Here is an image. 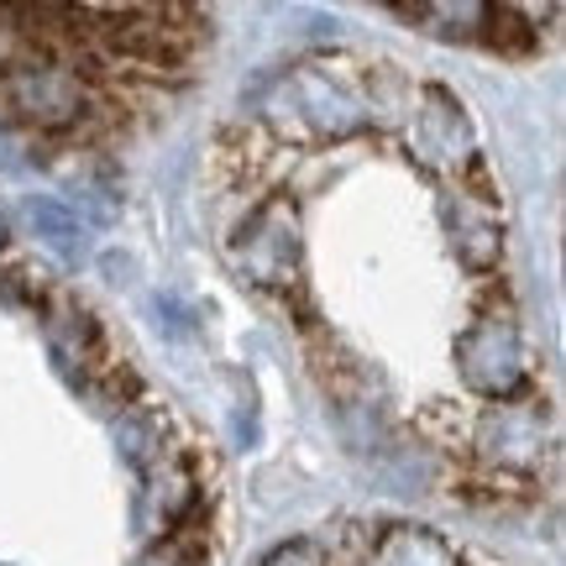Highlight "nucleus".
Returning <instances> with one entry per match:
<instances>
[{"instance_id":"2","label":"nucleus","mask_w":566,"mask_h":566,"mask_svg":"<svg viewBox=\"0 0 566 566\" xmlns=\"http://www.w3.org/2000/svg\"><path fill=\"white\" fill-rule=\"evenodd\" d=\"M384 566H457V562H451V551H446L436 535H424V530H399V535H388Z\"/></svg>"},{"instance_id":"5","label":"nucleus","mask_w":566,"mask_h":566,"mask_svg":"<svg viewBox=\"0 0 566 566\" xmlns=\"http://www.w3.org/2000/svg\"><path fill=\"white\" fill-rule=\"evenodd\" d=\"M0 237H6V226H0Z\"/></svg>"},{"instance_id":"1","label":"nucleus","mask_w":566,"mask_h":566,"mask_svg":"<svg viewBox=\"0 0 566 566\" xmlns=\"http://www.w3.org/2000/svg\"><path fill=\"white\" fill-rule=\"evenodd\" d=\"M6 105L32 116L38 126H69L84 111V90L69 69L53 63H21L6 74Z\"/></svg>"},{"instance_id":"3","label":"nucleus","mask_w":566,"mask_h":566,"mask_svg":"<svg viewBox=\"0 0 566 566\" xmlns=\"http://www.w3.org/2000/svg\"><path fill=\"white\" fill-rule=\"evenodd\" d=\"M483 42L493 48V53H504V59H525V53H535V32H530L514 11H483Z\"/></svg>"},{"instance_id":"4","label":"nucleus","mask_w":566,"mask_h":566,"mask_svg":"<svg viewBox=\"0 0 566 566\" xmlns=\"http://www.w3.org/2000/svg\"><path fill=\"white\" fill-rule=\"evenodd\" d=\"M263 566H325V556H321V546H310V541H289V546H279Z\"/></svg>"}]
</instances>
